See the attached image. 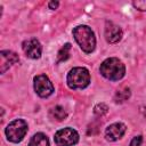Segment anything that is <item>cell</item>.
Returning <instances> with one entry per match:
<instances>
[{"mask_svg": "<svg viewBox=\"0 0 146 146\" xmlns=\"http://www.w3.org/2000/svg\"><path fill=\"white\" fill-rule=\"evenodd\" d=\"M90 83V74L86 67H74L67 74V84L71 89H83Z\"/></svg>", "mask_w": 146, "mask_h": 146, "instance_id": "cell-3", "label": "cell"}, {"mask_svg": "<svg viewBox=\"0 0 146 146\" xmlns=\"http://www.w3.org/2000/svg\"><path fill=\"white\" fill-rule=\"evenodd\" d=\"M23 50L27 57L36 59L41 56L42 47L36 39H29L23 42Z\"/></svg>", "mask_w": 146, "mask_h": 146, "instance_id": "cell-7", "label": "cell"}, {"mask_svg": "<svg viewBox=\"0 0 146 146\" xmlns=\"http://www.w3.org/2000/svg\"><path fill=\"white\" fill-rule=\"evenodd\" d=\"M34 90L40 97L44 98L54 92V86L47 75L40 74L34 78Z\"/></svg>", "mask_w": 146, "mask_h": 146, "instance_id": "cell-6", "label": "cell"}, {"mask_svg": "<svg viewBox=\"0 0 146 146\" xmlns=\"http://www.w3.org/2000/svg\"><path fill=\"white\" fill-rule=\"evenodd\" d=\"M105 38L110 43H116L122 38V30L112 22H106Z\"/></svg>", "mask_w": 146, "mask_h": 146, "instance_id": "cell-9", "label": "cell"}, {"mask_svg": "<svg viewBox=\"0 0 146 146\" xmlns=\"http://www.w3.org/2000/svg\"><path fill=\"white\" fill-rule=\"evenodd\" d=\"M18 62V55L10 50H2L0 52V72L5 73L13 64Z\"/></svg>", "mask_w": 146, "mask_h": 146, "instance_id": "cell-8", "label": "cell"}, {"mask_svg": "<svg viewBox=\"0 0 146 146\" xmlns=\"http://www.w3.org/2000/svg\"><path fill=\"white\" fill-rule=\"evenodd\" d=\"M107 110H108V107L105 105V104H103V103H100V104H97L96 106H95V108H94V112H95V114H97V115H104V114H106L107 113Z\"/></svg>", "mask_w": 146, "mask_h": 146, "instance_id": "cell-15", "label": "cell"}, {"mask_svg": "<svg viewBox=\"0 0 146 146\" xmlns=\"http://www.w3.org/2000/svg\"><path fill=\"white\" fill-rule=\"evenodd\" d=\"M99 71L104 78L112 81H117L123 78L125 73V67L120 59L112 57V58L105 59L100 64Z\"/></svg>", "mask_w": 146, "mask_h": 146, "instance_id": "cell-1", "label": "cell"}, {"mask_svg": "<svg viewBox=\"0 0 146 146\" xmlns=\"http://www.w3.org/2000/svg\"><path fill=\"white\" fill-rule=\"evenodd\" d=\"M132 5L138 10H143V11L146 10V1H133Z\"/></svg>", "mask_w": 146, "mask_h": 146, "instance_id": "cell-16", "label": "cell"}, {"mask_svg": "<svg viewBox=\"0 0 146 146\" xmlns=\"http://www.w3.org/2000/svg\"><path fill=\"white\" fill-rule=\"evenodd\" d=\"M50 116L57 121H63L66 117V112L62 106H55L50 110Z\"/></svg>", "mask_w": 146, "mask_h": 146, "instance_id": "cell-12", "label": "cell"}, {"mask_svg": "<svg viewBox=\"0 0 146 146\" xmlns=\"http://www.w3.org/2000/svg\"><path fill=\"white\" fill-rule=\"evenodd\" d=\"M78 141L79 135L72 128H64L58 130L55 135V143L57 146H73Z\"/></svg>", "mask_w": 146, "mask_h": 146, "instance_id": "cell-5", "label": "cell"}, {"mask_svg": "<svg viewBox=\"0 0 146 146\" xmlns=\"http://www.w3.org/2000/svg\"><path fill=\"white\" fill-rule=\"evenodd\" d=\"M29 146H49V140L44 133L38 132L32 137Z\"/></svg>", "mask_w": 146, "mask_h": 146, "instance_id": "cell-11", "label": "cell"}, {"mask_svg": "<svg viewBox=\"0 0 146 146\" xmlns=\"http://www.w3.org/2000/svg\"><path fill=\"white\" fill-rule=\"evenodd\" d=\"M70 50H71V43H66L64 44L60 50L58 51V58H57V63H60V62H64L70 56Z\"/></svg>", "mask_w": 146, "mask_h": 146, "instance_id": "cell-14", "label": "cell"}, {"mask_svg": "<svg viewBox=\"0 0 146 146\" xmlns=\"http://www.w3.org/2000/svg\"><path fill=\"white\" fill-rule=\"evenodd\" d=\"M141 141H143L141 136H137V137H135V138L131 140L130 146H143V145H141Z\"/></svg>", "mask_w": 146, "mask_h": 146, "instance_id": "cell-17", "label": "cell"}, {"mask_svg": "<svg viewBox=\"0 0 146 146\" xmlns=\"http://www.w3.org/2000/svg\"><path fill=\"white\" fill-rule=\"evenodd\" d=\"M58 5H59L58 2H54V1H52V2H49V5H48V6H49V8H50V9H56V8L58 7Z\"/></svg>", "mask_w": 146, "mask_h": 146, "instance_id": "cell-18", "label": "cell"}, {"mask_svg": "<svg viewBox=\"0 0 146 146\" xmlns=\"http://www.w3.org/2000/svg\"><path fill=\"white\" fill-rule=\"evenodd\" d=\"M130 97V89L128 87H123L121 89H119L115 94V102L116 103H122L124 100H127Z\"/></svg>", "mask_w": 146, "mask_h": 146, "instance_id": "cell-13", "label": "cell"}, {"mask_svg": "<svg viewBox=\"0 0 146 146\" xmlns=\"http://www.w3.org/2000/svg\"><path fill=\"white\" fill-rule=\"evenodd\" d=\"M125 125L123 123H113L111 125H108L106 128V131H105V136H106V139L110 140V141H115L117 139H120L124 132H125Z\"/></svg>", "mask_w": 146, "mask_h": 146, "instance_id": "cell-10", "label": "cell"}, {"mask_svg": "<svg viewBox=\"0 0 146 146\" xmlns=\"http://www.w3.org/2000/svg\"><path fill=\"white\" fill-rule=\"evenodd\" d=\"M26 132H27V123L22 119L11 121L6 128V136L8 140L13 143L21 141L25 137Z\"/></svg>", "mask_w": 146, "mask_h": 146, "instance_id": "cell-4", "label": "cell"}, {"mask_svg": "<svg viewBox=\"0 0 146 146\" xmlns=\"http://www.w3.org/2000/svg\"><path fill=\"white\" fill-rule=\"evenodd\" d=\"M73 35L80 48L89 54L95 49L96 46V39L92 30L87 25H79L73 30Z\"/></svg>", "mask_w": 146, "mask_h": 146, "instance_id": "cell-2", "label": "cell"}]
</instances>
